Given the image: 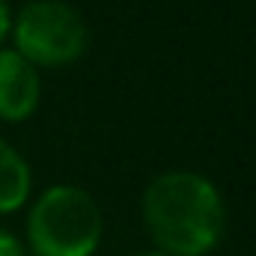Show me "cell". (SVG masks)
<instances>
[{"mask_svg":"<svg viewBox=\"0 0 256 256\" xmlns=\"http://www.w3.org/2000/svg\"><path fill=\"white\" fill-rule=\"evenodd\" d=\"M102 232L98 202L78 185H51L36 196L27 218V238L36 256H92Z\"/></svg>","mask_w":256,"mask_h":256,"instance_id":"7a4b0ae2","label":"cell"},{"mask_svg":"<svg viewBox=\"0 0 256 256\" xmlns=\"http://www.w3.org/2000/svg\"><path fill=\"white\" fill-rule=\"evenodd\" d=\"M30 164L24 155L0 137V214L21 208L30 196Z\"/></svg>","mask_w":256,"mask_h":256,"instance_id":"5b68a950","label":"cell"},{"mask_svg":"<svg viewBox=\"0 0 256 256\" xmlns=\"http://www.w3.org/2000/svg\"><path fill=\"white\" fill-rule=\"evenodd\" d=\"M137 256H167V254H161V250H146V254H137Z\"/></svg>","mask_w":256,"mask_h":256,"instance_id":"ba28073f","label":"cell"},{"mask_svg":"<svg viewBox=\"0 0 256 256\" xmlns=\"http://www.w3.org/2000/svg\"><path fill=\"white\" fill-rule=\"evenodd\" d=\"M143 224L167 256L208 254L226 224L224 200L212 179L194 170H167L143 191Z\"/></svg>","mask_w":256,"mask_h":256,"instance_id":"6da1fadb","label":"cell"},{"mask_svg":"<svg viewBox=\"0 0 256 256\" xmlns=\"http://www.w3.org/2000/svg\"><path fill=\"white\" fill-rule=\"evenodd\" d=\"M0 256H24V244L6 230H0Z\"/></svg>","mask_w":256,"mask_h":256,"instance_id":"8992f818","label":"cell"},{"mask_svg":"<svg viewBox=\"0 0 256 256\" xmlns=\"http://www.w3.org/2000/svg\"><path fill=\"white\" fill-rule=\"evenodd\" d=\"M39 68L15 48H0V120L21 122L39 104Z\"/></svg>","mask_w":256,"mask_h":256,"instance_id":"277c9868","label":"cell"},{"mask_svg":"<svg viewBox=\"0 0 256 256\" xmlns=\"http://www.w3.org/2000/svg\"><path fill=\"white\" fill-rule=\"evenodd\" d=\"M15 51L39 66H68L84 57L90 30L80 12L66 0H30L12 18Z\"/></svg>","mask_w":256,"mask_h":256,"instance_id":"3957f363","label":"cell"},{"mask_svg":"<svg viewBox=\"0 0 256 256\" xmlns=\"http://www.w3.org/2000/svg\"><path fill=\"white\" fill-rule=\"evenodd\" d=\"M9 27H12V18H9V3H6V0H0V42L6 39Z\"/></svg>","mask_w":256,"mask_h":256,"instance_id":"52a82bcc","label":"cell"}]
</instances>
